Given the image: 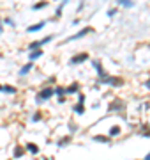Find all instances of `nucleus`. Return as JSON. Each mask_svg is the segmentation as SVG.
I'll return each mask as SVG.
<instances>
[{
    "instance_id": "obj_21",
    "label": "nucleus",
    "mask_w": 150,
    "mask_h": 160,
    "mask_svg": "<svg viewBox=\"0 0 150 160\" xmlns=\"http://www.w3.org/2000/svg\"><path fill=\"white\" fill-rule=\"evenodd\" d=\"M0 32H2V25H0Z\"/></svg>"
},
{
    "instance_id": "obj_9",
    "label": "nucleus",
    "mask_w": 150,
    "mask_h": 160,
    "mask_svg": "<svg viewBox=\"0 0 150 160\" xmlns=\"http://www.w3.org/2000/svg\"><path fill=\"white\" fill-rule=\"evenodd\" d=\"M76 91H78V85H76V84H72L71 87L65 89V93H69V94H71V93H76Z\"/></svg>"
},
{
    "instance_id": "obj_12",
    "label": "nucleus",
    "mask_w": 150,
    "mask_h": 160,
    "mask_svg": "<svg viewBox=\"0 0 150 160\" xmlns=\"http://www.w3.org/2000/svg\"><path fill=\"white\" fill-rule=\"evenodd\" d=\"M27 148H28L32 153H37V151H39V149H37V146H34V144H27Z\"/></svg>"
},
{
    "instance_id": "obj_6",
    "label": "nucleus",
    "mask_w": 150,
    "mask_h": 160,
    "mask_svg": "<svg viewBox=\"0 0 150 160\" xmlns=\"http://www.w3.org/2000/svg\"><path fill=\"white\" fill-rule=\"evenodd\" d=\"M85 59H88V55H87V53H83V55H76V57L72 59V62L76 64V62H81V61H85Z\"/></svg>"
},
{
    "instance_id": "obj_8",
    "label": "nucleus",
    "mask_w": 150,
    "mask_h": 160,
    "mask_svg": "<svg viewBox=\"0 0 150 160\" xmlns=\"http://www.w3.org/2000/svg\"><path fill=\"white\" fill-rule=\"evenodd\" d=\"M30 69H32V64H27V66H23V68H21V71H20V73H21V75H27V73L30 71Z\"/></svg>"
},
{
    "instance_id": "obj_11",
    "label": "nucleus",
    "mask_w": 150,
    "mask_h": 160,
    "mask_svg": "<svg viewBox=\"0 0 150 160\" xmlns=\"http://www.w3.org/2000/svg\"><path fill=\"white\" fill-rule=\"evenodd\" d=\"M118 133H120V128L118 126H113L110 130V135H118Z\"/></svg>"
},
{
    "instance_id": "obj_14",
    "label": "nucleus",
    "mask_w": 150,
    "mask_h": 160,
    "mask_svg": "<svg viewBox=\"0 0 150 160\" xmlns=\"http://www.w3.org/2000/svg\"><path fill=\"white\" fill-rule=\"evenodd\" d=\"M120 4L122 5H127V7H132V2L131 0H120Z\"/></svg>"
},
{
    "instance_id": "obj_18",
    "label": "nucleus",
    "mask_w": 150,
    "mask_h": 160,
    "mask_svg": "<svg viewBox=\"0 0 150 160\" xmlns=\"http://www.w3.org/2000/svg\"><path fill=\"white\" fill-rule=\"evenodd\" d=\"M21 155H23V151H21L20 148H18V149H16V157H21Z\"/></svg>"
},
{
    "instance_id": "obj_5",
    "label": "nucleus",
    "mask_w": 150,
    "mask_h": 160,
    "mask_svg": "<svg viewBox=\"0 0 150 160\" xmlns=\"http://www.w3.org/2000/svg\"><path fill=\"white\" fill-rule=\"evenodd\" d=\"M90 30H92V29H90V27H87V29H83L81 32H78L76 36H72L71 39H78V37H81V36H85V34H87V32H90Z\"/></svg>"
},
{
    "instance_id": "obj_17",
    "label": "nucleus",
    "mask_w": 150,
    "mask_h": 160,
    "mask_svg": "<svg viewBox=\"0 0 150 160\" xmlns=\"http://www.w3.org/2000/svg\"><path fill=\"white\" fill-rule=\"evenodd\" d=\"M95 140H101V142H106L108 139H106V137H95Z\"/></svg>"
},
{
    "instance_id": "obj_16",
    "label": "nucleus",
    "mask_w": 150,
    "mask_h": 160,
    "mask_svg": "<svg viewBox=\"0 0 150 160\" xmlns=\"http://www.w3.org/2000/svg\"><path fill=\"white\" fill-rule=\"evenodd\" d=\"M55 93H57V94H58V96H62V94H64V93H65V91H64V89H55Z\"/></svg>"
},
{
    "instance_id": "obj_3",
    "label": "nucleus",
    "mask_w": 150,
    "mask_h": 160,
    "mask_svg": "<svg viewBox=\"0 0 150 160\" xmlns=\"http://www.w3.org/2000/svg\"><path fill=\"white\" fill-rule=\"evenodd\" d=\"M42 27H44V21H41V23H35V25L28 27V32H37V30H41Z\"/></svg>"
},
{
    "instance_id": "obj_1",
    "label": "nucleus",
    "mask_w": 150,
    "mask_h": 160,
    "mask_svg": "<svg viewBox=\"0 0 150 160\" xmlns=\"http://www.w3.org/2000/svg\"><path fill=\"white\" fill-rule=\"evenodd\" d=\"M53 93H55V89H44V91L39 94V98H37V100H39V101H42V100H48Z\"/></svg>"
},
{
    "instance_id": "obj_20",
    "label": "nucleus",
    "mask_w": 150,
    "mask_h": 160,
    "mask_svg": "<svg viewBox=\"0 0 150 160\" xmlns=\"http://www.w3.org/2000/svg\"><path fill=\"white\" fill-rule=\"evenodd\" d=\"M147 158H148V160H150V153H148V155H147Z\"/></svg>"
},
{
    "instance_id": "obj_15",
    "label": "nucleus",
    "mask_w": 150,
    "mask_h": 160,
    "mask_svg": "<svg viewBox=\"0 0 150 160\" xmlns=\"http://www.w3.org/2000/svg\"><path fill=\"white\" fill-rule=\"evenodd\" d=\"M44 5H46V2H41V4H35V5H34V9H41V7H44Z\"/></svg>"
},
{
    "instance_id": "obj_10",
    "label": "nucleus",
    "mask_w": 150,
    "mask_h": 160,
    "mask_svg": "<svg viewBox=\"0 0 150 160\" xmlns=\"http://www.w3.org/2000/svg\"><path fill=\"white\" fill-rule=\"evenodd\" d=\"M2 91H5V93H16V89H14V87H11V85H5V87L2 85Z\"/></svg>"
},
{
    "instance_id": "obj_13",
    "label": "nucleus",
    "mask_w": 150,
    "mask_h": 160,
    "mask_svg": "<svg viewBox=\"0 0 150 160\" xmlns=\"http://www.w3.org/2000/svg\"><path fill=\"white\" fill-rule=\"evenodd\" d=\"M76 112H78V114H83V112H85V108H83V103H81V101H80V105L76 107Z\"/></svg>"
},
{
    "instance_id": "obj_2",
    "label": "nucleus",
    "mask_w": 150,
    "mask_h": 160,
    "mask_svg": "<svg viewBox=\"0 0 150 160\" xmlns=\"http://www.w3.org/2000/svg\"><path fill=\"white\" fill-rule=\"evenodd\" d=\"M51 41V37H44L42 41H35V43H32L30 44V50H35V48H41V44H44V43H48Z\"/></svg>"
},
{
    "instance_id": "obj_7",
    "label": "nucleus",
    "mask_w": 150,
    "mask_h": 160,
    "mask_svg": "<svg viewBox=\"0 0 150 160\" xmlns=\"http://www.w3.org/2000/svg\"><path fill=\"white\" fill-rule=\"evenodd\" d=\"M41 55H42V52H41L39 48H35V50H34V52L30 53V59H32V61H34V59H37V57H41Z\"/></svg>"
},
{
    "instance_id": "obj_19",
    "label": "nucleus",
    "mask_w": 150,
    "mask_h": 160,
    "mask_svg": "<svg viewBox=\"0 0 150 160\" xmlns=\"http://www.w3.org/2000/svg\"><path fill=\"white\" fill-rule=\"evenodd\" d=\"M147 87H148V89H150V80H148V82H147Z\"/></svg>"
},
{
    "instance_id": "obj_4",
    "label": "nucleus",
    "mask_w": 150,
    "mask_h": 160,
    "mask_svg": "<svg viewBox=\"0 0 150 160\" xmlns=\"http://www.w3.org/2000/svg\"><path fill=\"white\" fill-rule=\"evenodd\" d=\"M94 66H95V69L99 71V76H102V78H104V76H106V73H104V69L101 68V62H97V61H94Z\"/></svg>"
},
{
    "instance_id": "obj_22",
    "label": "nucleus",
    "mask_w": 150,
    "mask_h": 160,
    "mask_svg": "<svg viewBox=\"0 0 150 160\" xmlns=\"http://www.w3.org/2000/svg\"><path fill=\"white\" fill-rule=\"evenodd\" d=\"M0 91H2V85H0Z\"/></svg>"
}]
</instances>
